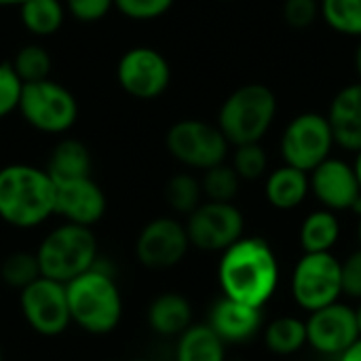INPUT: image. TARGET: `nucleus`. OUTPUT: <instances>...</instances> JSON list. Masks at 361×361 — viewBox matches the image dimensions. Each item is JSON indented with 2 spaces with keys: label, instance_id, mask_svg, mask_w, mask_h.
Segmentation results:
<instances>
[{
  "label": "nucleus",
  "instance_id": "nucleus-9",
  "mask_svg": "<svg viewBox=\"0 0 361 361\" xmlns=\"http://www.w3.org/2000/svg\"><path fill=\"white\" fill-rule=\"evenodd\" d=\"M336 142L326 114L302 112L294 116L279 140V150L283 165L296 167L305 173H311L317 165L332 157Z\"/></svg>",
  "mask_w": 361,
  "mask_h": 361
},
{
  "label": "nucleus",
  "instance_id": "nucleus-31",
  "mask_svg": "<svg viewBox=\"0 0 361 361\" xmlns=\"http://www.w3.org/2000/svg\"><path fill=\"white\" fill-rule=\"evenodd\" d=\"M231 167L237 171L241 182H256L267 176L269 171V157L262 144H243L235 146Z\"/></svg>",
  "mask_w": 361,
  "mask_h": 361
},
{
  "label": "nucleus",
  "instance_id": "nucleus-23",
  "mask_svg": "<svg viewBox=\"0 0 361 361\" xmlns=\"http://www.w3.org/2000/svg\"><path fill=\"white\" fill-rule=\"evenodd\" d=\"M176 361H226V345L207 324H192L178 336Z\"/></svg>",
  "mask_w": 361,
  "mask_h": 361
},
{
  "label": "nucleus",
  "instance_id": "nucleus-14",
  "mask_svg": "<svg viewBox=\"0 0 361 361\" xmlns=\"http://www.w3.org/2000/svg\"><path fill=\"white\" fill-rule=\"evenodd\" d=\"M307 345L326 357L343 355L355 341H360L355 309L343 302H334L319 311L309 313Z\"/></svg>",
  "mask_w": 361,
  "mask_h": 361
},
{
  "label": "nucleus",
  "instance_id": "nucleus-40",
  "mask_svg": "<svg viewBox=\"0 0 361 361\" xmlns=\"http://www.w3.org/2000/svg\"><path fill=\"white\" fill-rule=\"evenodd\" d=\"M27 0H0V6H21Z\"/></svg>",
  "mask_w": 361,
  "mask_h": 361
},
{
  "label": "nucleus",
  "instance_id": "nucleus-26",
  "mask_svg": "<svg viewBox=\"0 0 361 361\" xmlns=\"http://www.w3.org/2000/svg\"><path fill=\"white\" fill-rule=\"evenodd\" d=\"M165 203L178 216H190L205 199L201 190V180L190 171L173 173L165 184Z\"/></svg>",
  "mask_w": 361,
  "mask_h": 361
},
{
  "label": "nucleus",
  "instance_id": "nucleus-32",
  "mask_svg": "<svg viewBox=\"0 0 361 361\" xmlns=\"http://www.w3.org/2000/svg\"><path fill=\"white\" fill-rule=\"evenodd\" d=\"M176 0H114V8L133 21H152L171 11Z\"/></svg>",
  "mask_w": 361,
  "mask_h": 361
},
{
  "label": "nucleus",
  "instance_id": "nucleus-28",
  "mask_svg": "<svg viewBox=\"0 0 361 361\" xmlns=\"http://www.w3.org/2000/svg\"><path fill=\"white\" fill-rule=\"evenodd\" d=\"M40 277L42 273L36 252H11L0 262V279L11 290L21 292Z\"/></svg>",
  "mask_w": 361,
  "mask_h": 361
},
{
  "label": "nucleus",
  "instance_id": "nucleus-34",
  "mask_svg": "<svg viewBox=\"0 0 361 361\" xmlns=\"http://www.w3.org/2000/svg\"><path fill=\"white\" fill-rule=\"evenodd\" d=\"M283 17L292 27L305 30V27H309V25H313L317 21V17H319V0H286Z\"/></svg>",
  "mask_w": 361,
  "mask_h": 361
},
{
  "label": "nucleus",
  "instance_id": "nucleus-4",
  "mask_svg": "<svg viewBox=\"0 0 361 361\" xmlns=\"http://www.w3.org/2000/svg\"><path fill=\"white\" fill-rule=\"evenodd\" d=\"M277 116V97L262 82H247L235 89L220 106L218 129L231 146L258 144Z\"/></svg>",
  "mask_w": 361,
  "mask_h": 361
},
{
  "label": "nucleus",
  "instance_id": "nucleus-30",
  "mask_svg": "<svg viewBox=\"0 0 361 361\" xmlns=\"http://www.w3.org/2000/svg\"><path fill=\"white\" fill-rule=\"evenodd\" d=\"M11 66L15 74L21 78V82L25 85V82H38V80L51 78L53 59H51V53L42 44L30 42V44H23L15 53V57L11 59Z\"/></svg>",
  "mask_w": 361,
  "mask_h": 361
},
{
  "label": "nucleus",
  "instance_id": "nucleus-2",
  "mask_svg": "<svg viewBox=\"0 0 361 361\" xmlns=\"http://www.w3.org/2000/svg\"><path fill=\"white\" fill-rule=\"evenodd\" d=\"M55 216V182L44 167L13 163L0 169V220L34 228Z\"/></svg>",
  "mask_w": 361,
  "mask_h": 361
},
{
  "label": "nucleus",
  "instance_id": "nucleus-45",
  "mask_svg": "<svg viewBox=\"0 0 361 361\" xmlns=\"http://www.w3.org/2000/svg\"><path fill=\"white\" fill-rule=\"evenodd\" d=\"M226 2H231V0H226Z\"/></svg>",
  "mask_w": 361,
  "mask_h": 361
},
{
  "label": "nucleus",
  "instance_id": "nucleus-29",
  "mask_svg": "<svg viewBox=\"0 0 361 361\" xmlns=\"http://www.w3.org/2000/svg\"><path fill=\"white\" fill-rule=\"evenodd\" d=\"M319 17L334 32L361 38V0H319Z\"/></svg>",
  "mask_w": 361,
  "mask_h": 361
},
{
  "label": "nucleus",
  "instance_id": "nucleus-5",
  "mask_svg": "<svg viewBox=\"0 0 361 361\" xmlns=\"http://www.w3.org/2000/svg\"><path fill=\"white\" fill-rule=\"evenodd\" d=\"M97 252L93 228L63 222L44 235L36 247V258L42 277L66 286L97 264Z\"/></svg>",
  "mask_w": 361,
  "mask_h": 361
},
{
  "label": "nucleus",
  "instance_id": "nucleus-11",
  "mask_svg": "<svg viewBox=\"0 0 361 361\" xmlns=\"http://www.w3.org/2000/svg\"><path fill=\"white\" fill-rule=\"evenodd\" d=\"M19 309L25 324L47 338H55L72 326L66 286L47 277L36 279L19 292Z\"/></svg>",
  "mask_w": 361,
  "mask_h": 361
},
{
  "label": "nucleus",
  "instance_id": "nucleus-21",
  "mask_svg": "<svg viewBox=\"0 0 361 361\" xmlns=\"http://www.w3.org/2000/svg\"><path fill=\"white\" fill-rule=\"evenodd\" d=\"M93 167V159L89 148L74 137H66L57 142L47 159L44 171L51 176L55 184L68 182V180H78V178H89Z\"/></svg>",
  "mask_w": 361,
  "mask_h": 361
},
{
  "label": "nucleus",
  "instance_id": "nucleus-7",
  "mask_svg": "<svg viewBox=\"0 0 361 361\" xmlns=\"http://www.w3.org/2000/svg\"><path fill=\"white\" fill-rule=\"evenodd\" d=\"M17 110L40 133H66L78 118V102L72 91L51 78L25 82Z\"/></svg>",
  "mask_w": 361,
  "mask_h": 361
},
{
  "label": "nucleus",
  "instance_id": "nucleus-25",
  "mask_svg": "<svg viewBox=\"0 0 361 361\" xmlns=\"http://www.w3.org/2000/svg\"><path fill=\"white\" fill-rule=\"evenodd\" d=\"M23 27L38 38L59 32L66 19V4L61 0H27L19 6Z\"/></svg>",
  "mask_w": 361,
  "mask_h": 361
},
{
  "label": "nucleus",
  "instance_id": "nucleus-39",
  "mask_svg": "<svg viewBox=\"0 0 361 361\" xmlns=\"http://www.w3.org/2000/svg\"><path fill=\"white\" fill-rule=\"evenodd\" d=\"M353 167H355V173H357V180H360V186H361V150L355 154V163H353Z\"/></svg>",
  "mask_w": 361,
  "mask_h": 361
},
{
  "label": "nucleus",
  "instance_id": "nucleus-12",
  "mask_svg": "<svg viewBox=\"0 0 361 361\" xmlns=\"http://www.w3.org/2000/svg\"><path fill=\"white\" fill-rule=\"evenodd\" d=\"M116 80L135 99H157L171 82V66L152 47H131L118 59Z\"/></svg>",
  "mask_w": 361,
  "mask_h": 361
},
{
  "label": "nucleus",
  "instance_id": "nucleus-16",
  "mask_svg": "<svg viewBox=\"0 0 361 361\" xmlns=\"http://www.w3.org/2000/svg\"><path fill=\"white\" fill-rule=\"evenodd\" d=\"M108 209L106 192L89 176L55 184V216L68 224L93 228Z\"/></svg>",
  "mask_w": 361,
  "mask_h": 361
},
{
  "label": "nucleus",
  "instance_id": "nucleus-43",
  "mask_svg": "<svg viewBox=\"0 0 361 361\" xmlns=\"http://www.w3.org/2000/svg\"><path fill=\"white\" fill-rule=\"evenodd\" d=\"M127 361H152V360H144V357H135V360H127Z\"/></svg>",
  "mask_w": 361,
  "mask_h": 361
},
{
  "label": "nucleus",
  "instance_id": "nucleus-20",
  "mask_svg": "<svg viewBox=\"0 0 361 361\" xmlns=\"http://www.w3.org/2000/svg\"><path fill=\"white\" fill-rule=\"evenodd\" d=\"M311 195L309 173L281 165L264 176V197L267 203L277 212H292L305 203V199Z\"/></svg>",
  "mask_w": 361,
  "mask_h": 361
},
{
  "label": "nucleus",
  "instance_id": "nucleus-36",
  "mask_svg": "<svg viewBox=\"0 0 361 361\" xmlns=\"http://www.w3.org/2000/svg\"><path fill=\"white\" fill-rule=\"evenodd\" d=\"M343 273V294L361 302V247L341 260Z\"/></svg>",
  "mask_w": 361,
  "mask_h": 361
},
{
  "label": "nucleus",
  "instance_id": "nucleus-42",
  "mask_svg": "<svg viewBox=\"0 0 361 361\" xmlns=\"http://www.w3.org/2000/svg\"><path fill=\"white\" fill-rule=\"evenodd\" d=\"M357 241H360V247H361V214L357 216Z\"/></svg>",
  "mask_w": 361,
  "mask_h": 361
},
{
  "label": "nucleus",
  "instance_id": "nucleus-10",
  "mask_svg": "<svg viewBox=\"0 0 361 361\" xmlns=\"http://www.w3.org/2000/svg\"><path fill=\"white\" fill-rule=\"evenodd\" d=\"M184 226L190 247L209 254H222L245 237V216L235 203L203 201L186 216Z\"/></svg>",
  "mask_w": 361,
  "mask_h": 361
},
{
  "label": "nucleus",
  "instance_id": "nucleus-15",
  "mask_svg": "<svg viewBox=\"0 0 361 361\" xmlns=\"http://www.w3.org/2000/svg\"><path fill=\"white\" fill-rule=\"evenodd\" d=\"M313 197L328 212H353L361 199V186L355 167L343 159L330 157L309 173Z\"/></svg>",
  "mask_w": 361,
  "mask_h": 361
},
{
  "label": "nucleus",
  "instance_id": "nucleus-22",
  "mask_svg": "<svg viewBox=\"0 0 361 361\" xmlns=\"http://www.w3.org/2000/svg\"><path fill=\"white\" fill-rule=\"evenodd\" d=\"M341 239V222L334 212L315 209L307 214L298 228V241L302 254H328Z\"/></svg>",
  "mask_w": 361,
  "mask_h": 361
},
{
  "label": "nucleus",
  "instance_id": "nucleus-33",
  "mask_svg": "<svg viewBox=\"0 0 361 361\" xmlns=\"http://www.w3.org/2000/svg\"><path fill=\"white\" fill-rule=\"evenodd\" d=\"M21 91H23V82L15 74L11 61L0 63V121L19 108Z\"/></svg>",
  "mask_w": 361,
  "mask_h": 361
},
{
  "label": "nucleus",
  "instance_id": "nucleus-18",
  "mask_svg": "<svg viewBox=\"0 0 361 361\" xmlns=\"http://www.w3.org/2000/svg\"><path fill=\"white\" fill-rule=\"evenodd\" d=\"M326 116L336 146L357 154L361 150V82L343 87Z\"/></svg>",
  "mask_w": 361,
  "mask_h": 361
},
{
  "label": "nucleus",
  "instance_id": "nucleus-38",
  "mask_svg": "<svg viewBox=\"0 0 361 361\" xmlns=\"http://www.w3.org/2000/svg\"><path fill=\"white\" fill-rule=\"evenodd\" d=\"M355 70H357V76H360L361 82V40L360 44H357V51H355Z\"/></svg>",
  "mask_w": 361,
  "mask_h": 361
},
{
  "label": "nucleus",
  "instance_id": "nucleus-17",
  "mask_svg": "<svg viewBox=\"0 0 361 361\" xmlns=\"http://www.w3.org/2000/svg\"><path fill=\"white\" fill-rule=\"evenodd\" d=\"M207 326L218 334V338L228 347V345H245L254 341L262 328H264V315L262 309L247 307L243 302L231 300V298H220L214 302Z\"/></svg>",
  "mask_w": 361,
  "mask_h": 361
},
{
  "label": "nucleus",
  "instance_id": "nucleus-41",
  "mask_svg": "<svg viewBox=\"0 0 361 361\" xmlns=\"http://www.w3.org/2000/svg\"><path fill=\"white\" fill-rule=\"evenodd\" d=\"M355 319H357V330H360V338H361V302H360V307L355 309Z\"/></svg>",
  "mask_w": 361,
  "mask_h": 361
},
{
  "label": "nucleus",
  "instance_id": "nucleus-8",
  "mask_svg": "<svg viewBox=\"0 0 361 361\" xmlns=\"http://www.w3.org/2000/svg\"><path fill=\"white\" fill-rule=\"evenodd\" d=\"M165 146L180 165L197 171L226 163L231 150V144L218 125L199 118L173 123L165 135Z\"/></svg>",
  "mask_w": 361,
  "mask_h": 361
},
{
  "label": "nucleus",
  "instance_id": "nucleus-13",
  "mask_svg": "<svg viewBox=\"0 0 361 361\" xmlns=\"http://www.w3.org/2000/svg\"><path fill=\"white\" fill-rule=\"evenodd\" d=\"M190 250L184 222L173 216H159L144 224L135 239V258L150 271L178 267Z\"/></svg>",
  "mask_w": 361,
  "mask_h": 361
},
{
  "label": "nucleus",
  "instance_id": "nucleus-6",
  "mask_svg": "<svg viewBox=\"0 0 361 361\" xmlns=\"http://www.w3.org/2000/svg\"><path fill=\"white\" fill-rule=\"evenodd\" d=\"M290 294L298 309L313 313L343 296L341 260L328 254H302L290 275Z\"/></svg>",
  "mask_w": 361,
  "mask_h": 361
},
{
  "label": "nucleus",
  "instance_id": "nucleus-27",
  "mask_svg": "<svg viewBox=\"0 0 361 361\" xmlns=\"http://www.w3.org/2000/svg\"><path fill=\"white\" fill-rule=\"evenodd\" d=\"M199 180H201V190H203L205 201L233 203L241 188V178L231 167V163H220L216 167L205 169Z\"/></svg>",
  "mask_w": 361,
  "mask_h": 361
},
{
  "label": "nucleus",
  "instance_id": "nucleus-37",
  "mask_svg": "<svg viewBox=\"0 0 361 361\" xmlns=\"http://www.w3.org/2000/svg\"><path fill=\"white\" fill-rule=\"evenodd\" d=\"M338 361H361V338L360 341H355L343 355H338L336 357Z\"/></svg>",
  "mask_w": 361,
  "mask_h": 361
},
{
  "label": "nucleus",
  "instance_id": "nucleus-1",
  "mask_svg": "<svg viewBox=\"0 0 361 361\" xmlns=\"http://www.w3.org/2000/svg\"><path fill=\"white\" fill-rule=\"evenodd\" d=\"M279 279L277 254L262 237H241L220 254L218 283L224 298L264 309L275 296Z\"/></svg>",
  "mask_w": 361,
  "mask_h": 361
},
{
  "label": "nucleus",
  "instance_id": "nucleus-44",
  "mask_svg": "<svg viewBox=\"0 0 361 361\" xmlns=\"http://www.w3.org/2000/svg\"><path fill=\"white\" fill-rule=\"evenodd\" d=\"M0 361H4V357H2V349H0Z\"/></svg>",
  "mask_w": 361,
  "mask_h": 361
},
{
  "label": "nucleus",
  "instance_id": "nucleus-35",
  "mask_svg": "<svg viewBox=\"0 0 361 361\" xmlns=\"http://www.w3.org/2000/svg\"><path fill=\"white\" fill-rule=\"evenodd\" d=\"M66 11L82 23H93L104 19L110 8L114 6V0H66Z\"/></svg>",
  "mask_w": 361,
  "mask_h": 361
},
{
  "label": "nucleus",
  "instance_id": "nucleus-3",
  "mask_svg": "<svg viewBox=\"0 0 361 361\" xmlns=\"http://www.w3.org/2000/svg\"><path fill=\"white\" fill-rule=\"evenodd\" d=\"M70 319L80 330L104 336L123 319V294L116 279L97 264L66 283Z\"/></svg>",
  "mask_w": 361,
  "mask_h": 361
},
{
  "label": "nucleus",
  "instance_id": "nucleus-19",
  "mask_svg": "<svg viewBox=\"0 0 361 361\" xmlns=\"http://www.w3.org/2000/svg\"><path fill=\"white\" fill-rule=\"evenodd\" d=\"M146 322L154 334L178 338L192 326V305L180 292H163L148 305Z\"/></svg>",
  "mask_w": 361,
  "mask_h": 361
},
{
  "label": "nucleus",
  "instance_id": "nucleus-24",
  "mask_svg": "<svg viewBox=\"0 0 361 361\" xmlns=\"http://www.w3.org/2000/svg\"><path fill=\"white\" fill-rule=\"evenodd\" d=\"M264 347L279 357H290L307 347V324L296 315H281L262 330Z\"/></svg>",
  "mask_w": 361,
  "mask_h": 361
}]
</instances>
